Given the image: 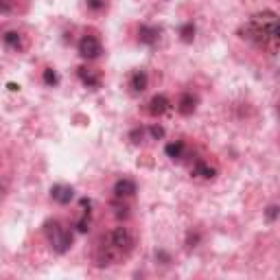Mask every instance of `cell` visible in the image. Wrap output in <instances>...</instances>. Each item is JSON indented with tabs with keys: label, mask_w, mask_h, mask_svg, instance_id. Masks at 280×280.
Segmentation results:
<instances>
[{
	"label": "cell",
	"mask_w": 280,
	"mask_h": 280,
	"mask_svg": "<svg viewBox=\"0 0 280 280\" xmlns=\"http://www.w3.org/2000/svg\"><path fill=\"white\" fill-rule=\"evenodd\" d=\"M134 234H131L129 228H114L107 236L99 241L96 245V254H94V261L99 267H109V265H116L121 262L122 258H127L134 249Z\"/></svg>",
	"instance_id": "6da1fadb"
},
{
	"label": "cell",
	"mask_w": 280,
	"mask_h": 280,
	"mask_svg": "<svg viewBox=\"0 0 280 280\" xmlns=\"http://www.w3.org/2000/svg\"><path fill=\"white\" fill-rule=\"evenodd\" d=\"M243 37L256 42L258 46H271V48H276L278 37H280L278 16H276L274 11H262V13L252 16L249 26H247V31H245Z\"/></svg>",
	"instance_id": "7a4b0ae2"
},
{
	"label": "cell",
	"mask_w": 280,
	"mask_h": 280,
	"mask_svg": "<svg viewBox=\"0 0 280 280\" xmlns=\"http://www.w3.org/2000/svg\"><path fill=\"white\" fill-rule=\"evenodd\" d=\"M44 232H46V236H48L51 247L55 249L57 254H64L70 249V245H72V234L66 232L57 221H48L46 228H44Z\"/></svg>",
	"instance_id": "3957f363"
},
{
	"label": "cell",
	"mask_w": 280,
	"mask_h": 280,
	"mask_svg": "<svg viewBox=\"0 0 280 280\" xmlns=\"http://www.w3.org/2000/svg\"><path fill=\"white\" fill-rule=\"evenodd\" d=\"M101 52H103V48H101V42L96 37H92V35L81 37V42H79V55L83 59H96Z\"/></svg>",
	"instance_id": "277c9868"
},
{
	"label": "cell",
	"mask_w": 280,
	"mask_h": 280,
	"mask_svg": "<svg viewBox=\"0 0 280 280\" xmlns=\"http://www.w3.org/2000/svg\"><path fill=\"white\" fill-rule=\"evenodd\" d=\"M51 197L57 201V204H70L74 197L72 186H66V184H55L51 188Z\"/></svg>",
	"instance_id": "5b68a950"
},
{
	"label": "cell",
	"mask_w": 280,
	"mask_h": 280,
	"mask_svg": "<svg viewBox=\"0 0 280 280\" xmlns=\"http://www.w3.org/2000/svg\"><path fill=\"white\" fill-rule=\"evenodd\" d=\"M169 99H166L164 94H156L151 101H149V112L153 114V116H162V114L169 109Z\"/></svg>",
	"instance_id": "8992f818"
},
{
	"label": "cell",
	"mask_w": 280,
	"mask_h": 280,
	"mask_svg": "<svg viewBox=\"0 0 280 280\" xmlns=\"http://www.w3.org/2000/svg\"><path fill=\"white\" fill-rule=\"evenodd\" d=\"M134 192H136V184L127 177L118 179V182L114 184V195L116 197H131Z\"/></svg>",
	"instance_id": "52a82bcc"
},
{
	"label": "cell",
	"mask_w": 280,
	"mask_h": 280,
	"mask_svg": "<svg viewBox=\"0 0 280 280\" xmlns=\"http://www.w3.org/2000/svg\"><path fill=\"white\" fill-rule=\"evenodd\" d=\"M197 107V99L192 94H182L179 96V103H177V112L184 114V116H188V114H192Z\"/></svg>",
	"instance_id": "ba28073f"
},
{
	"label": "cell",
	"mask_w": 280,
	"mask_h": 280,
	"mask_svg": "<svg viewBox=\"0 0 280 280\" xmlns=\"http://www.w3.org/2000/svg\"><path fill=\"white\" fill-rule=\"evenodd\" d=\"M79 77H81V81L86 83L88 88H96L101 83L99 72H96V70H92V68H79Z\"/></svg>",
	"instance_id": "9c48e42d"
},
{
	"label": "cell",
	"mask_w": 280,
	"mask_h": 280,
	"mask_svg": "<svg viewBox=\"0 0 280 280\" xmlns=\"http://www.w3.org/2000/svg\"><path fill=\"white\" fill-rule=\"evenodd\" d=\"M138 37H140V42H144V44H156L158 37H160V31L153 29V26H140Z\"/></svg>",
	"instance_id": "30bf717a"
},
{
	"label": "cell",
	"mask_w": 280,
	"mask_h": 280,
	"mask_svg": "<svg viewBox=\"0 0 280 280\" xmlns=\"http://www.w3.org/2000/svg\"><path fill=\"white\" fill-rule=\"evenodd\" d=\"M147 83H149V79H147V72H144V70H138V72L131 74V88H134L136 92L147 90Z\"/></svg>",
	"instance_id": "8fae6325"
},
{
	"label": "cell",
	"mask_w": 280,
	"mask_h": 280,
	"mask_svg": "<svg viewBox=\"0 0 280 280\" xmlns=\"http://www.w3.org/2000/svg\"><path fill=\"white\" fill-rule=\"evenodd\" d=\"M166 156L173 158V160H177V158H182V151H184V142H171L164 147Z\"/></svg>",
	"instance_id": "7c38bea8"
},
{
	"label": "cell",
	"mask_w": 280,
	"mask_h": 280,
	"mask_svg": "<svg viewBox=\"0 0 280 280\" xmlns=\"http://www.w3.org/2000/svg\"><path fill=\"white\" fill-rule=\"evenodd\" d=\"M192 175H199V177H214V169L206 166L204 162H197V166L192 169Z\"/></svg>",
	"instance_id": "4fadbf2b"
},
{
	"label": "cell",
	"mask_w": 280,
	"mask_h": 280,
	"mask_svg": "<svg viewBox=\"0 0 280 280\" xmlns=\"http://www.w3.org/2000/svg\"><path fill=\"white\" fill-rule=\"evenodd\" d=\"M179 35H182L184 42H192V37H195V26L188 22V24H184L182 29H179Z\"/></svg>",
	"instance_id": "5bb4252c"
},
{
	"label": "cell",
	"mask_w": 280,
	"mask_h": 280,
	"mask_svg": "<svg viewBox=\"0 0 280 280\" xmlns=\"http://www.w3.org/2000/svg\"><path fill=\"white\" fill-rule=\"evenodd\" d=\"M20 33H16V31H9V33H4V42L9 44V46H13V48H18L20 46Z\"/></svg>",
	"instance_id": "9a60e30c"
},
{
	"label": "cell",
	"mask_w": 280,
	"mask_h": 280,
	"mask_svg": "<svg viewBox=\"0 0 280 280\" xmlns=\"http://www.w3.org/2000/svg\"><path fill=\"white\" fill-rule=\"evenodd\" d=\"M44 81H46L48 86H55V83H57V74L52 72L51 68H46V70H44Z\"/></svg>",
	"instance_id": "2e32d148"
},
{
	"label": "cell",
	"mask_w": 280,
	"mask_h": 280,
	"mask_svg": "<svg viewBox=\"0 0 280 280\" xmlns=\"http://www.w3.org/2000/svg\"><path fill=\"white\" fill-rule=\"evenodd\" d=\"M88 7H90L92 11H99V9L105 7V0H88Z\"/></svg>",
	"instance_id": "e0dca14e"
},
{
	"label": "cell",
	"mask_w": 280,
	"mask_h": 280,
	"mask_svg": "<svg viewBox=\"0 0 280 280\" xmlns=\"http://www.w3.org/2000/svg\"><path fill=\"white\" fill-rule=\"evenodd\" d=\"M276 214H278V206H269V208H267V219H269V221H274Z\"/></svg>",
	"instance_id": "ac0fdd59"
},
{
	"label": "cell",
	"mask_w": 280,
	"mask_h": 280,
	"mask_svg": "<svg viewBox=\"0 0 280 280\" xmlns=\"http://www.w3.org/2000/svg\"><path fill=\"white\" fill-rule=\"evenodd\" d=\"M151 136L153 138H162V136H164V129H162V127H151Z\"/></svg>",
	"instance_id": "d6986e66"
}]
</instances>
